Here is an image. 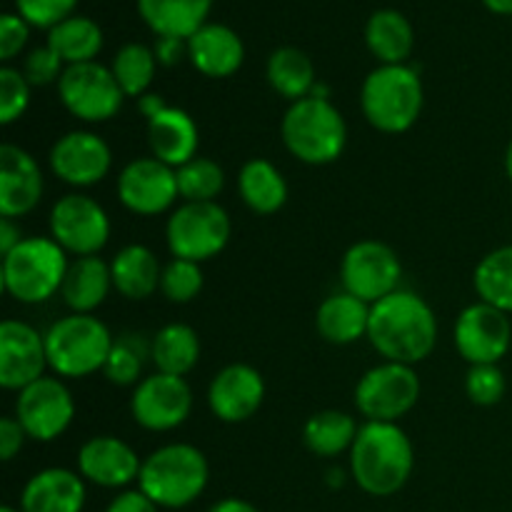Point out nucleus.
Wrapping results in <instances>:
<instances>
[{
    "mask_svg": "<svg viewBox=\"0 0 512 512\" xmlns=\"http://www.w3.org/2000/svg\"><path fill=\"white\" fill-rule=\"evenodd\" d=\"M25 440H28V433H25L23 425L18 423V418H15V415H5V418L0 420V458H3L5 463H10V460L23 450Z\"/></svg>",
    "mask_w": 512,
    "mask_h": 512,
    "instance_id": "obj_45",
    "label": "nucleus"
},
{
    "mask_svg": "<svg viewBox=\"0 0 512 512\" xmlns=\"http://www.w3.org/2000/svg\"><path fill=\"white\" fill-rule=\"evenodd\" d=\"M285 150L305 165H330L348 145L343 113L323 95H308L290 103L280 120Z\"/></svg>",
    "mask_w": 512,
    "mask_h": 512,
    "instance_id": "obj_3",
    "label": "nucleus"
},
{
    "mask_svg": "<svg viewBox=\"0 0 512 512\" xmlns=\"http://www.w3.org/2000/svg\"><path fill=\"white\" fill-rule=\"evenodd\" d=\"M505 175H508V180L512 183V140H510L508 150H505Z\"/></svg>",
    "mask_w": 512,
    "mask_h": 512,
    "instance_id": "obj_52",
    "label": "nucleus"
},
{
    "mask_svg": "<svg viewBox=\"0 0 512 512\" xmlns=\"http://www.w3.org/2000/svg\"><path fill=\"white\" fill-rule=\"evenodd\" d=\"M50 170L58 180L73 188L98 185L113 168L110 145L90 130H70L60 135L48 155Z\"/></svg>",
    "mask_w": 512,
    "mask_h": 512,
    "instance_id": "obj_17",
    "label": "nucleus"
},
{
    "mask_svg": "<svg viewBox=\"0 0 512 512\" xmlns=\"http://www.w3.org/2000/svg\"><path fill=\"white\" fill-rule=\"evenodd\" d=\"M505 390H508V383L500 365H470L465 375V393L470 403L480 408H493L505 398Z\"/></svg>",
    "mask_w": 512,
    "mask_h": 512,
    "instance_id": "obj_41",
    "label": "nucleus"
},
{
    "mask_svg": "<svg viewBox=\"0 0 512 512\" xmlns=\"http://www.w3.org/2000/svg\"><path fill=\"white\" fill-rule=\"evenodd\" d=\"M193 410V390L178 375L155 373L140 380L130 395V415L150 433L180 428Z\"/></svg>",
    "mask_w": 512,
    "mask_h": 512,
    "instance_id": "obj_14",
    "label": "nucleus"
},
{
    "mask_svg": "<svg viewBox=\"0 0 512 512\" xmlns=\"http://www.w3.org/2000/svg\"><path fill=\"white\" fill-rule=\"evenodd\" d=\"M110 288H113L110 263H105L100 255H88V258L70 260L60 298L73 313L93 315V310L105 303Z\"/></svg>",
    "mask_w": 512,
    "mask_h": 512,
    "instance_id": "obj_25",
    "label": "nucleus"
},
{
    "mask_svg": "<svg viewBox=\"0 0 512 512\" xmlns=\"http://www.w3.org/2000/svg\"><path fill=\"white\" fill-rule=\"evenodd\" d=\"M140 370H143V348H140L138 340L120 338L113 343V350L108 355V363H105L103 375L113 385L120 388H128V385L140 383Z\"/></svg>",
    "mask_w": 512,
    "mask_h": 512,
    "instance_id": "obj_39",
    "label": "nucleus"
},
{
    "mask_svg": "<svg viewBox=\"0 0 512 512\" xmlns=\"http://www.w3.org/2000/svg\"><path fill=\"white\" fill-rule=\"evenodd\" d=\"M30 35V25L18 13L0 15V60H13L25 48Z\"/></svg>",
    "mask_w": 512,
    "mask_h": 512,
    "instance_id": "obj_44",
    "label": "nucleus"
},
{
    "mask_svg": "<svg viewBox=\"0 0 512 512\" xmlns=\"http://www.w3.org/2000/svg\"><path fill=\"white\" fill-rule=\"evenodd\" d=\"M143 460L125 440L115 435H95L78 450V473L85 483L100 488H128L140 478Z\"/></svg>",
    "mask_w": 512,
    "mask_h": 512,
    "instance_id": "obj_20",
    "label": "nucleus"
},
{
    "mask_svg": "<svg viewBox=\"0 0 512 512\" xmlns=\"http://www.w3.org/2000/svg\"><path fill=\"white\" fill-rule=\"evenodd\" d=\"M78 0H15L18 15L33 28H55L70 18Z\"/></svg>",
    "mask_w": 512,
    "mask_h": 512,
    "instance_id": "obj_42",
    "label": "nucleus"
},
{
    "mask_svg": "<svg viewBox=\"0 0 512 512\" xmlns=\"http://www.w3.org/2000/svg\"><path fill=\"white\" fill-rule=\"evenodd\" d=\"M140 18L158 38L188 40L208 23L213 0H135Z\"/></svg>",
    "mask_w": 512,
    "mask_h": 512,
    "instance_id": "obj_27",
    "label": "nucleus"
},
{
    "mask_svg": "<svg viewBox=\"0 0 512 512\" xmlns=\"http://www.w3.org/2000/svg\"><path fill=\"white\" fill-rule=\"evenodd\" d=\"M43 170L38 160L20 145H0V215L23 218L43 198Z\"/></svg>",
    "mask_w": 512,
    "mask_h": 512,
    "instance_id": "obj_21",
    "label": "nucleus"
},
{
    "mask_svg": "<svg viewBox=\"0 0 512 512\" xmlns=\"http://www.w3.org/2000/svg\"><path fill=\"white\" fill-rule=\"evenodd\" d=\"M63 60L55 53L50 45H43V48L30 50L28 58L23 63V75L28 78V83L33 88H40V85L58 83L60 75H63Z\"/></svg>",
    "mask_w": 512,
    "mask_h": 512,
    "instance_id": "obj_43",
    "label": "nucleus"
},
{
    "mask_svg": "<svg viewBox=\"0 0 512 512\" xmlns=\"http://www.w3.org/2000/svg\"><path fill=\"white\" fill-rule=\"evenodd\" d=\"M178 193L183 203H215L225 188V170L213 158L195 155L185 165L175 170Z\"/></svg>",
    "mask_w": 512,
    "mask_h": 512,
    "instance_id": "obj_37",
    "label": "nucleus"
},
{
    "mask_svg": "<svg viewBox=\"0 0 512 512\" xmlns=\"http://www.w3.org/2000/svg\"><path fill=\"white\" fill-rule=\"evenodd\" d=\"M15 418L30 440L53 443L73 423L75 400L63 380L43 375L18 393Z\"/></svg>",
    "mask_w": 512,
    "mask_h": 512,
    "instance_id": "obj_13",
    "label": "nucleus"
},
{
    "mask_svg": "<svg viewBox=\"0 0 512 512\" xmlns=\"http://www.w3.org/2000/svg\"><path fill=\"white\" fill-rule=\"evenodd\" d=\"M208 512H260V510L255 508L253 503H248V500L225 498V500H218L215 505H210Z\"/></svg>",
    "mask_w": 512,
    "mask_h": 512,
    "instance_id": "obj_49",
    "label": "nucleus"
},
{
    "mask_svg": "<svg viewBox=\"0 0 512 512\" xmlns=\"http://www.w3.org/2000/svg\"><path fill=\"white\" fill-rule=\"evenodd\" d=\"M50 238L68 255H98L110 240V218L103 205L83 193H68L50 208Z\"/></svg>",
    "mask_w": 512,
    "mask_h": 512,
    "instance_id": "obj_11",
    "label": "nucleus"
},
{
    "mask_svg": "<svg viewBox=\"0 0 512 512\" xmlns=\"http://www.w3.org/2000/svg\"><path fill=\"white\" fill-rule=\"evenodd\" d=\"M368 340L388 363L418 365L435 350L438 320L418 293L395 290L370 305Z\"/></svg>",
    "mask_w": 512,
    "mask_h": 512,
    "instance_id": "obj_1",
    "label": "nucleus"
},
{
    "mask_svg": "<svg viewBox=\"0 0 512 512\" xmlns=\"http://www.w3.org/2000/svg\"><path fill=\"white\" fill-rule=\"evenodd\" d=\"M113 343L103 320L88 313H70L55 320L45 333L48 368L58 378H88L105 368Z\"/></svg>",
    "mask_w": 512,
    "mask_h": 512,
    "instance_id": "obj_6",
    "label": "nucleus"
},
{
    "mask_svg": "<svg viewBox=\"0 0 512 512\" xmlns=\"http://www.w3.org/2000/svg\"><path fill=\"white\" fill-rule=\"evenodd\" d=\"M185 43L190 63L205 78H230L245 60L243 40L223 23H205Z\"/></svg>",
    "mask_w": 512,
    "mask_h": 512,
    "instance_id": "obj_22",
    "label": "nucleus"
},
{
    "mask_svg": "<svg viewBox=\"0 0 512 512\" xmlns=\"http://www.w3.org/2000/svg\"><path fill=\"white\" fill-rule=\"evenodd\" d=\"M110 275H113V288L125 300H148L155 290H160L163 268L160 260L148 245H125L110 260Z\"/></svg>",
    "mask_w": 512,
    "mask_h": 512,
    "instance_id": "obj_26",
    "label": "nucleus"
},
{
    "mask_svg": "<svg viewBox=\"0 0 512 512\" xmlns=\"http://www.w3.org/2000/svg\"><path fill=\"white\" fill-rule=\"evenodd\" d=\"M425 105L423 80L410 65H378L360 88V110L375 130L388 135L408 133Z\"/></svg>",
    "mask_w": 512,
    "mask_h": 512,
    "instance_id": "obj_5",
    "label": "nucleus"
},
{
    "mask_svg": "<svg viewBox=\"0 0 512 512\" xmlns=\"http://www.w3.org/2000/svg\"><path fill=\"white\" fill-rule=\"evenodd\" d=\"M238 190L243 203L258 215H273L288 203L283 173L265 158H253L240 168Z\"/></svg>",
    "mask_w": 512,
    "mask_h": 512,
    "instance_id": "obj_30",
    "label": "nucleus"
},
{
    "mask_svg": "<svg viewBox=\"0 0 512 512\" xmlns=\"http://www.w3.org/2000/svg\"><path fill=\"white\" fill-rule=\"evenodd\" d=\"M118 198L125 210L143 218L165 213L180 198L175 168L160 163L153 155L130 160L118 175Z\"/></svg>",
    "mask_w": 512,
    "mask_h": 512,
    "instance_id": "obj_16",
    "label": "nucleus"
},
{
    "mask_svg": "<svg viewBox=\"0 0 512 512\" xmlns=\"http://www.w3.org/2000/svg\"><path fill=\"white\" fill-rule=\"evenodd\" d=\"M58 95L65 110L83 123H105L115 118L125 100L113 70L95 60L65 65L58 80Z\"/></svg>",
    "mask_w": 512,
    "mask_h": 512,
    "instance_id": "obj_10",
    "label": "nucleus"
},
{
    "mask_svg": "<svg viewBox=\"0 0 512 512\" xmlns=\"http://www.w3.org/2000/svg\"><path fill=\"white\" fill-rule=\"evenodd\" d=\"M415 468V450L398 423H368L350 448V478L373 498H390L408 485Z\"/></svg>",
    "mask_w": 512,
    "mask_h": 512,
    "instance_id": "obj_2",
    "label": "nucleus"
},
{
    "mask_svg": "<svg viewBox=\"0 0 512 512\" xmlns=\"http://www.w3.org/2000/svg\"><path fill=\"white\" fill-rule=\"evenodd\" d=\"M233 223L218 203H183L170 213L165 240L173 258L205 263L223 253L230 243Z\"/></svg>",
    "mask_w": 512,
    "mask_h": 512,
    "instance_id": "obj_8",
    "label": "nucleus"
},
{
    "mask_svg": "<svg viewBox=\"0 0 512 512\" xmlns=\"http://www.w3.org/2000/svg\"><path fill=\"white\" fill-rule=\"evenodd\" d=\"M360 425L353 415L340 410H320L303 425V443L318 458H335L353 448Z\"/></svg>",
    "mask_w": 512,
    "mask_h": 512,
    "instance_id": "obj_33",
    "label": "nucleus"
},
{
    "mask_svg": "<svg viewBox=\"0 0 512 512\" xmlns=\"http://www.w3.org/2000/svg\"><path fill=\"white\" fill-rule=\"evenodd\" d=\"M148 145L153 150V158L178 170L180 165L198 155V123L190 113L168 105L148 120Z\"/></svg>",
    "mask_w": 512,
    "mask_h": 512,
    "instance_id": "obj_24",
    "label": "nucleus"
},
{
    "mask_svg": "<svg viewBox=\"0 0 512 512\" xmlns=\"http://www.w3.org/2000/svg\"><path fill=\"white\" fill-rule=\"evenodd\" d=\"M153 53L158 58V65L170 68L183 58V53H188V43L180 38H158L153 45Z\"/></svg>",
    "mask_w": 512,
    "mask_h": 512,
    "instance_id": "obj_47",
    "label": "nucleus"
},
{
    "mask_svg": "<svg viewBox=\"0 0 512 512\" xmlns=\"http://www.w3.org/2000/svg\"><path fill=\"white\" fill-rule=\"evenodd\" d=\"M110 70H113L115 80L123 88L125 98H143L155 78L158 58H155L153 48H148V45L125 43L115 53Z\"/></svg>",
    "mask_w": 512,
    "mask_h": 512,
    "instance_id": "obj_36",
    "label": "nucleus"
},
{
    "mask_svg": "<svg viewBox=\"0 0 512 512\" xmlns=\"http://www.w3.org/2000/svg\"><path fill=\"white\" fill-rule=\"evenodd\" d=\"M68 265V253L53 238L30 235L18 248L3 255V288L18 303H45L60 293Z\"/></svg>",
    "mask_w": 512,
    "mask_h": 512,
    "instance_id": "obj_7",
    "label": "nucleus"
},
{
    "mask_svg": "<svg viewBox=\"0 0 512 512\" xmlns=\"http://www.w3.org/2000/svg\"><path fill=\"white\" fill-rule=\"evenodd\" d=\"M453 340L460 358L470 365H498L508 355L512 343L508 313L478 300L458 315Z\"/></svg>",
    "mask_w": 512,
    "mask_h": 512,
    "instance_id": "obj_15",
    "label": "nucleus"
},
{
    "mask_svg": "<svg viewBox=\"0 0 512 512\" xmlns=\"http://www.w3.org/2000/svg\"><path fill=\"white\" fill-rule=\"evenodd\" d=\"M0 512H23V510L13 508V505H3V508H0Z\"/></svg>",
    "mask_w": 512,
    "mask_h": 512,
    "instance_id": "obj_53",
    "label": "nucleus"
},
{
    "mask_svg": "<svg viewBox=\"0 0 512 512\" xmlns=\"http://www.w3.org/2000/svg\"><path fill=\"white\" fill-rule=\"evenodd\" d=\"M203 268L200 263H193V260H180L173 258L163 268V278H160V290H163L165 298L170 303L185 305L190 300H195L203 290Z\"/></svg>",
    "mask_w": 512,
    "mask_h": 512,
    "instance_id": "obj_38",
    "label": "nucleus"
},
{
    "mask_svg": "<svg viewBox=\"0 0 512 512\" xmlns=\"http://www.w3.org/2000/svg\"><path fill=\"white\" fill-rule=\"evenodd\" d=\"M23 240V230H20V225L13 223V218H0V253L8 255Z\"/></svg>",
    "mask_w": 512,
    "mask_h": 512,
    "instance_id": "obj_48",
    "label": "nucleus"
},
{
    "mask_svg": "<svg viewBox=\"0 0 512 512\" xmlns=\"http://www.w3.org/2000/svg\"><path fill=\"white\" fill-rule=\"evenodd\" d=\"M265 75H268L270 88L290 103L308 98L315 90L313 60L293 45H283V48H275L270 53Z\"/></svg>",
    "mask_w": 512,
    "mask_h": 512,
    "instance_id": "obj_31",
    "label": "nucleus"
},
{
    "mask_svg": "<svg viewBox=\"0 0 512 512\" xmlns=\"http://www.w3.org/2000/svg\"><path fill=\"white\" fill-rule=\"evenodd\" d=\"M160 508L143 493V490H123L110 500L105 512H158Z\"/></svg>",
    "mask_w": 512,
    "mask_h": 512,
    "instance_id": "obj_46",
    "label": "nucleus"
},
{
    "mask_svg": "<svg viewBox=\"0 0 512 512\" xmlns=\"http://www.w3.org/2000/svg\"><path fill=\"white\" fill-rule=\"evenodd\" d=\"M265 400V380L253 365H225L208 388V408L220 423H245L253 418Z\"/></svg>",
    "mask_w": 512,
    "mask_h": 512,
    "instance_id": "obj_19",
    "label": "nucleus"
},
{
    "mask_svg": "<svg viewBox=\"0 0 512 512\" xmlns=\"http://www.w3.org/2000/svg\"><path fill=\"white\" fill-rule=\"evenodd\" d=\"M65 65L90 63L103 50V30L88 15H70L48 30V43Z\"/></svg>",
    "mask_w": 512,
    "mask_h": 512,
    "instance_id": "obj_34",
    "label": "nucleus"
},
{
    "mask_svg": "<svg viewBox=\"0 0 512 512\" xmlns=\"http://www.w3.org/2000/svg\"><path fill=\"white\" fill-rule=\"evenodd\" d=\"M138 108H140V113L145 115V118H153V115H158L160 110L163 108H168V105H165V100H163V95H158V93H145L143 98H138Z\"/></svg>",
    "mask_w": 512,
    "mask_h": 512,
    "instance_id": "obj_50",
    "label": "nucleus"
},
{
    "mask_svg": "<svg viewBox=\"0 0 512 512\" xmlns=\"http://www.w3.org/2000/svg\"><path fill=\"white\" fill-rule=\"evenodd\" d=\"M365 43L380 65H400L413 53V25L400 10L380 8L365 23Z\"/></svg>",
    "mask_w": 512,
    "mask_h": 512,
    "instance_id": "obj_29",
    "label": "nucleus"
},
{
    "mask_svg": "<svg viewBox=\"0 0 512 512\" xmlns=\"http://www.w3.org/2000/svg\"><path fill=\"white\" fill-rule=\"evenodd\" d=\"M485 8L490 13H498V15H512V0H483Z\"/></svg>",
    "mask_w": 512,
    "mask_h": 512,
    "instance_id": "obj_51",
    "label": "nucleus"
},
{
    "mask_svg": "<svg viewBox=\"0 0 512 512\" xmlns=\"http://www.w3.org/2000/svg\"><path fill=\"white\" fill-rule=\"evenodd\" d=\"M420 378L413 365L380 363L355 385V408L368 423H398L420 400Z\"/></svg>",
    "mask_w": 512,
    "mask_h": 512,
    "instance_id": "obj_9",
    "label": "nucleus"
},
{
    "mask_svg": "<svg viewBox=\"0 0 512 512\" xmlns=\"http://www.w3.org/2000/svg\"><path fill=\"white\" fill-rule=\"evenodd\" d=\"M475 293L483 303L512 313V245L495 248L475 265Z\"/></svg>",
    "mask_w": 512,
    "mask_h": 512,
    "instance_id": "obj_35",
    "label": "nucleus"
},
{
    "mask_svg": "<svg viewBox=\"0 0 512 512\" xmlns=\"http://www.w3.org/2000/svg\"><path fill=\"white\" fill-rule=\"evenodd\" d=\"M85 480L65 468H45L25 483L20 493L23 512H83Z\"/></svg>",
    "mask_w": 512,
    "mask_h": 512,
    "instance_id": "obj_23",
    "label": "nucleus"
},
{
    "mask_svg": "<svg viewBox=\"0 0 512 512\" xmlns=\"http://www.w3.org/2000/svg\"><path fill=\"white\" fill-rule=\"evenodd\" d=\"M30 88L28 78L23 70L13 68V65H3L0 68V123L13 125L25 115L30 105Z\"/></svg>",
    "mask_w": 512,
    "mask_h": 512,
    "instance_id": "obj_40",
    "label": "nucleus"
},
{
    "mask_svg": "<svg viewBox=\"0 0 512 512\" xmlns=\"http://www.w3.org/2000/svg\"><path fill=\"white\" fill-rule=\"evenodd\" d=\"M400 278H403V265L398 253L380 240H360L350 245L340 260V280L345 293L368 305H375L400 290Z\"/></svg>",
    "mask_w": 512,
    "mask_h": 512,
    "instance_id": "obj_12",
    "label": "nucleus"
},
{
    "mask_svg": "<svg viewBox=\"0 0 512 512\" xmlns=\"http://www.w3.org/2000/svg\"><path fill=\"white\" fill-rule=\"evenodd\" d=\"M48 368L45 335L23 320L0 323V385L20 393L30 383L40 380Z\"/></svg>",
    "mask_w": 512,
    "mask_h": 512,
    "instance_id": "obj_18",
    "label": "nucleus"
},
{
    "mask_svg": "<svg viewBox=\"0 0 512 512\" xmlns=\"http://www.w3.org/2000/svg\"><path fill=\"white\" fill-rule=\"evenodd\" d=\"M370 305L350 293H335L320 303L315 313V328L325 343L353 345L368 338Z\"/></svg>",
    "mask_w": 512,
    "mask_h": 512,
    "instance_id": "obj_28",
    "label": "nucleus"
},
{
    "mask_svg": "<svg viewBox=\"0 0 512 512\" xmlns=\"http://www.w3.org/2000/svg\"><path fill=\"white\" fill-rule=\"evenodd\" d=\"M208 480L210 465L203 450L190 443H170L143 460L138 490H143L158 508L180 510L205 493Z\"/></svg>",
    "mask_w": 512,
    "mask_h": 512,
    "instance_id": "obj_4",
    "label": "nucleus"
},
{
    "mask_svg": "<svg viewBox=\"0 0 512 512\" xmlns=\"http://www.w3.org/2000/svg\"><path fill=\"white\" fill-rule=\"evenodd\" d=\"M150 358H153L158 373L185 378L200 360L198 333L185 323L165 325L153 335Z\"/></svg>",
    "mask_w": 512,
    "mask_h": 512,
    "instance_id": "obj_32",
    "label": "nucleus"
}]
</instances>
